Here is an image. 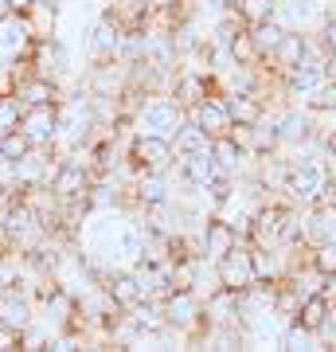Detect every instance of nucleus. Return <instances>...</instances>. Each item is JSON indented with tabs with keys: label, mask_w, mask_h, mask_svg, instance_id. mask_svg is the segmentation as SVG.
Returning <instances> with one entry per match:
<instances>
[{
	"label": "nucleus",
	"mask_w": 336,
	"mask_h": 352,
	"mask_svg": "<svg viewBox=\"0 0 336 352\" xmlns=\"http://www.w3.org/2000/svg\"><path fill=\"white\" fill-rule=\"evenodd\" d=\"M184 126V106L176 98H149L133 110V133H157V138H168Z\"/></svg>",
	"instance_id": "obj_2"
},
{
	"label": "nucleus",
	"mask_w": 336,
	"mask_h": 352,
	"mask_svg": "<svg viewBox=\"0 0 336 352\" xmlns=\"http://www.w3.org/2000/svg\"><path fill=\"white\" fill-rule=\"evenodd\" d=\"M98 286L110 294V302L117 305L122 314L141 302V286H137V278H133V270H106V278H102Z\"/></svg>",
	"instance_id": "obj_17"
},
{
	"label": "nucleus",
	"mask_w": 336,
	"mask_h": 352,
	"mask_svg": "<svg viewBox=\"0 0 336 352\" xmlns=\"http://www.w3.org/2000/svg\"><path fill=\"white\" fill-rule=\"evenodd\" d=\"M321 82H324V59H317V55L301 59L298 67H289V71H286L289 94H313Z\"/></svg>",
	"instance_id": "obj_19"
},
{
	"label": "nucleus",
	"mask_w": 336,
	"mask_h": 352,
	"mask_svg": "<svg viewBox=\"0 0 336 352\" xmlns=\"http://www.w3.org/2000/svg\"><path fill=\"white\" fill-rule=\"evenodd\" d=\"M324 12H328V8H324L321 0H278L274 20L282 28H301V32H305L309 24H321Z\"/></svg>",
	"instance_id": "obj_13"
},
{
	"label": "nucleus",
	"mask_w": 336,
	"mask_h": 352,
	"mask_svg": "<svg viewBox=\"0 0 336 352\" xmlns=\"http://www.w3.org/2000/svg\"><path fill=\"white\" fill-rule=\"evenodd\" d=\"M324 161H333V168H336V133L328 138V157H324Z\"/></svg>",
	"instance_id": "obj_35"
},
{
	"label": "nucleus",
	"mask_w": 336,
	"mask_h": 352,
	"mask_svg": "<svg viewBox=\"0 0 336 352\" xmlns=\"http://www.w3.org/2000/svg\"><path fill=\"white\" fill-rule=\"evenodd\" d=\"M278 8V0H238V12L247 24H258V20H270Z\"/></svg>",
	"instance_id": "obj_28"
},
{
	"label": "nucleus",
	"mask_w": 336,
	"mask_h": 352,
	"mask_svg": "<svg viewBox=\"0 0 336 352\" xmlns=\"http://www.w3.org/2000/svg\"><path fill=\"white\" fill-rule=\"evenodd\" d=\"M203 149H212V138H208L196 122H188L184 118V126L172 133V153L176 157H192V153H203Z\"/></svg>",
	"instance_id": "obj_24"
},
{
	"label": "nucleus",
	"mask_w": 336,
	"mask_h": 352,
	"mask_svg": "<svg viewBox=\"0 0 336 352\" xmlns=\"http://www.w3.org/2000/svg\"><path fill=\"white\" fill-rule=\"evenodd\" d=\"M36 43V32L20 12H0V55L12 63H27V51Z\"/></svg>",
	"instance_id": "obj_6"
},
{
	"label": "nucleus",
	"mask_w": 336,
	"mask_h": 352,
	"mask_svg": "<svg viewBox=\"0 0 336 352\" xmlns=\"http://www.w3.org/2000/svg\"><path fill=\"white\" fill-rule=\"evenodd\" d=\"M282 215H286V208H278V204L258 208V212L250 215L247 239L254 243V247H278V235H282Z\"/></svg>",
	"instance_id": "obj_15"
},
{
	"label": "nucleus",
	"mask_w": 336,
	"mask_h": 352,
	"mask_svg": "<svg viewBox=\"0 0 336 352\" xmlns=\"http://www.w3.org/2000/svg\"><path fill=\"white\" fill-rule=\"evenodd\" d=\"M180 161V180H184L188 188H208L215 176H223V168L215 164L212 149H203V153H192V157H176Z\"/></svg>",
	"instance_id": "obj_14"
},
{
	"label": "nucleus",
	"mask_w": 336,
	"mask_h": 352,
	"mask_svg": "<svg viewBox=\"0 0 336 352\" xmlns=\"http://www.w3.org/2000/svg\"><path fill=\"white\" fill-rule=\"evenodd\" d=\"M309 106L313 110H321V113H328V110H336V78H324L321 87L309 94Z\"/></svg>",
	"instance_id": "obj_30"
},
{
	"label": "nucleus",
	"mask_w": 336,
	"mask_h": 352,
	"mask_svg": "<svg viewBox=\"0 0 336 352\" xmlns=\"http://www.w3.org/2000/svg\"><path fill=\"white\" fill-rule=\"evenodd\" d=\"M20 133L36 149H55L59 145V106H27L20 118Z\"/></svg>",
	"instance_id": "obj_7"
},
{
	"label": "nucleus",
	"mask_w": 336,
	"mask_h": 352,
	"mask_svg": "<svg viewBox=\"0 0 336 352\" xmlns=\"http://www.w3.org/2000/svg\"><path fill=\"white\" fill-rule=\"evenodd\" d=\"M328 188V164L317 161V157H301V161L286 164V180H282V192L289 200L301 204H317Z\"/></svg>",
	"instance_id": "obj_1"
},
{
	"label": "nucleus",
	"mask_w": 336,
	"mask_h": 352,
	"mask_svg": "<svg viewBox=\"0 0 336 352\" xmlns=\"http://www.w3.org/2000/svg\"><path fill=\"white\" fill-rule=\"evenodd\" d=\"M238 231L231 219H223V215H208L203 219V227H199V258H208V263H219L227 251H235L238 247Z\"/></svg>",
	"instance_id": "obj_8"
},
{
	"label": "nucleus",
	"mask_w": 336,
	"mask_h": 352,
	"mask_svg": "<svg viewBox=\"0 0 336 352\" xmlns=\"http://www.w3.org/2000/svg\"><path fill=\"white\" fill-rule=\"evenodd\" d=\"M188 122H196L208 138H219V133H231V113H227L223 94H208L203 102H196L188 110Z\"/></svg>",
	"instance_id": "obj_11"
},
{
	"label": "nucleus",
	"mask_w": 336,
	"mask_h": 352,
	"mask_svg": "<svg viewBox=\"0 0 336 352\" xmlns=\"http://www.w3.org/2000/svg\"><path fill=\"white\" fill-rule=\"evenodd\" d=\"M27 67L63 82V75L71 71V51H67V43H63L59 36H43V39L32 43V51H27Z\"/></svg>",
	"instance_id": "obj_10"
},
{
	"label": "nucleus",
	"mask_w": 336,
	"mask_h": 352,
	"mask_svg": "<svg viewBox=\"0 0 336 352\" xmlns=\"http://www.w3.org/2000/svg\"><path fill=\"white\" fill-rule=\"evenodd\" d=\"M250 43H254V51H258V59H270L274 55V47L282 43V36H286V28L278 24L274 16L270 20H258V24H250Z\"/></svg>",
	"instance_id": "obj_22"
},
{
	"label": "nucleus",
	"mask_w": 336,
	"mask_h": 352,
	"mask_svg": "<svg viewBox=\"0 0 336 352\" xmlns=\"http://www.w3.org/2000/svg\"><path fill=\"white\" fill-rule=\"evenodd\" d=\"M0 317H4L12 329H27L32 321H36V302H32L20 286L0 289Z\"/></svg>",
	"instance_id": "obj_18"
},
{
	"label": "nucleus",
	"mask_w": 336,
	"mask_h": 352,
	"mask_svg": "<svg viewBox=\"0 0 336 352\" xmlns=\"http://www.w3.org/2000/svg\"><path fill=\"white\" fill-rule=\"evenodd\" d=\"M215 278H219V286L227 289H247L254 282V270H250V247L238 243L235 251H227L219 263H215Z\"/></svg>",
	"instance_id": "obj_12"
},
{
	"label": "nucleus",
	"mask_w": 336,
	"mask_h": 352,
	"mask_svg": "<svg viewBox=\"0 0 336 352\" xmlns=\"http://www.w3.org/2000/svg\"><path fill=\"white\" fill-rule=\"evenodd\" d=\"M227 102V113H231V126H254L266 118V106H262L258 94H243V90H231L223 94Z\"/></svg>",
	"instance_id": "obj_20"
},
{
	"label": "nucleus",
	"mask_w": 336,
	"mask_h": 352,
	"mask_svg": "<svg viewBox=\"0 0 336 352\" xmlns=\"http://www.w3.org/2000/svg\"><path fill=\"white\" fill-rule=\"evenodd\" d=\"M12 349H20V329H12L0 317V352H12Z\"/></svg>",
	"instance_id": "obj_32"
},
{
	"label": "nucleus",
	"mask_w": 336,
	"mask_h": 352,
	"mask_svg": "<svg viewBox=\"0 0 336 352\" xmlns=\"http://www.w3.org/2000/svg\"><path fill=\"white\" fill-rule=\"evenodd\" d=\"M321 47H324V55L336 51V8L324 12V20H321Z\"/></svg>",
	"instance_id": "obj_31"
},
{
	"label": "nucleus",
	"mask_w": 336,
	"mask_h": 352,
	"mask_svg": "<svg viewBox=\"0 0 336 352\" xmlns=\"http://www.w3.org/2000/svg\"><path fill=\"white\" fill-rule=\"evenodd\" d=\"M164 317H168V329H176V333H188V337L208 333L203 298H199L196 289H172V294L164 298Z\"/></svg>",
	"instance_id": "obj_4"
},
{
	"label": "nucleus",
	"mask_w": 336,
	"mask_h": 352,
	"mask_svg": "<svg viewBox=\"0 0 336 352\" xmlns=\"http://www.w3.org/2000/svg\"><path fill=\"white\" fill-rule=\"evenodd\" d=\"M4 4V12H20V16H27L32 8H36L39 0H0Z\"/></svg>",
	"instance_id": "obj_33"
},
{
	"label": "nucleus",
	"mask_w": 336,
	"mask_h": 352,
	"mask_svg": "<svg viewBox=\"0 0 336 352\" xmlns=\"http://www.w3.org/2000/svg\"><path fill=\"white\" fill-rule=\"evenodd\" d=\"M212 157H215V164H219V168L231 176L235 168H243V161H247L250 153L243 149V145L231 138V133H219V138H212Z\"/></svg>",
	"instance_id": "obj_23"
},
{
	"label": "nucleus",
	"mask_w": 336,
	"mask_h": 352,
	"mask_svg": "<svg viewBox=\"0 0 336 352\" xmlns=\"http://www.w3.org/2000/svg\"><path fill=\"white\" fill-rule=\"evenodd\" d=\"M122 43H125V24L122 16H117V4H110V8H102L98 20L90 24V59L94 63H106V59H122Z\"/></svg>",
	"instance_id": "obj_3"
},
{
	"label": "nucleus",
	"mask_w": 336,
	"mask_h": 352,
	"mask_svg": "<svg viewBox=\"0 0 336 352\" xmlns=\"http://www.w3.org/2000/svg\"><path fill=\"white\" fill-rule=\"evenodd\" d=\"M208 94H215V78L203 75V71H180V75L172 78V98L184 106V110H192L196 102H203Z\"/></svg>",
	"instance_id": "obj_16"
},
{
	"label": "nucleus",
	"mask_w": 336,
	"mask_h": 352,
	"mask_svg": "<svg viewBox=\"0 0 336 352\" xmlns=\"http://www.w3.org/2000/svg\"><path fill=\"white\" fill-rule=\"evenodd\" d=\"M212 8H219V12H227V8H238V0H208Z\"/></svg>",
	"instance_id": "obj_34"
},
{
	"label": "nucleus",
	"mask_w": 336,
	"mask_h": 352,
	"mask_svg": "<svg viewBox=\"0 0 336 352\" xmlns=\"http://www.w3.org/2000/svg\"><path fill=\"white\" fill-rule=\"evenodd\" d=\"M309 55H317L309 39L301 36V32H289V28H286V36H282V43L274 47V55H270V59H274L282 71H289V67H298L301 59H309ZM317 59H321V55H317Z\"/></svg>",
	"instance_id": "obj_21"
},
{
	"label": "nucleus",
	"mask_w": 336,
	"mask_h": 352,
	"mask_svg": "<svg viewBox=\"0 0 336 352\" xmlns=\"http://www.w3.org/2000/svg\"><path fill=\"white\" fill-rule=\"evenodd\" d=\"M313 270L317 274H336V239H324L317 243V254H313Z\"/></svg>",
	"instance_id": "obj_29"
},
{
	"label": "nucleus",
	"mask_w": 336,
	"mask_h": 352,
	"mask_svg": "<svg viewBox=\"0 0 336 352\" xmlns=\"http://www.w3.org/2000/svg\"><path fill=\"white\" fill-rule=\"evenodd\" d=\"M129 164L137 168V173H168L176 161L172 153V141L168 138H157V133H133L129 138V149H125Z\"/></svg>",
	"instance_id": "obj_5"
},
{
	"label": "nucleus",
	"mask_w": 336,
	"mask_h": 352,
	"mask_svg": "<svg viewBox=\"0 0 336 352\" xmlns=\"http://www.w3.org/2000/svg\"><path fill=\"white\" fill-rule=\"evenodd\" d=\"M27 149H32V141H27L20 129H8V133H0V161H4V164H16Z\"/></svg>",
	"instance_id": "obj_27"
},
{
	"label": "nucleus",
	"mask_w": 336,
	"mask_h": 352,
	"mask_svg": "<svg viewBox=\"0 0 336 352\" xmlns=\"http://www.w3.org/2000/svg\"><path fill=\"white\" fill-rule=\"evenodd\" d=\"M16 94H20V102L24 106H59L63 102V82L51 75H39V71H32V67H24L20 75H16Z\"/></svg>",
	"instance_id": "obj_9"
},
{
	"label": "nucleus",
	"mask_w": 336,
	"mask_h": 352,
	"mask_svg": "<svg viewBox=\"0 0 336 352\" xmlns=\"http://www.w3.org/2000/svg\"><path fill=\"white\" fill-rule=\"evenodd\" d=\"M24 102L16 90H0V133H8V129H20V118H24Z\"/></svg>",
	"instance_id": "obj_26"
},
{
	"label": "nucleus",
	"mask_w": 336,
	"mask_h": 352,
	"mask_svg": "<svg viewBox=\"0 0 336 352\" xmlns=\"http://www.w3.org/2000/svg\"><path fill=\"white\" fill-rule=\"evenodd\" d=\"M313 133V122L305 118V113L289 110L282 122H278V138H282V145H301V141H309Z\"/></svg>",
	"instance_id": "obj_25"
}]
</instances>
